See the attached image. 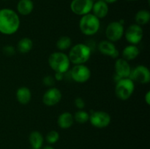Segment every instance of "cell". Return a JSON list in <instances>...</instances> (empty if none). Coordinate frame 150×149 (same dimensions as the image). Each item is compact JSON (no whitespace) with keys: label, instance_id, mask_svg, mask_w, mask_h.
<instances>
[{"label":"cell","instance_id":"30bf717a","mask_svg":"<svg viewBox=\"0 0 150 149\" xmlns=\"http://www.w3.org/2000/svg\"><path fill=\"white\" fill-rule=\"evenodd\" d=\"M129 78L133 82L141 83V84H147L150 81V72L148 67L144 65L136 66L132 69Z\"/></svg>","mask_w":150,"mask_h":149},{"label":"cell","instance_id":"4fadbf2b","mask_svg":"<svg viewBox=\"0 0 150 149\" xmlns=\"http://www.w3.org/2000/svg\"><path fill=\"white\" fill-rule=\"evenodd\" d=\"M98 48L100 53L111 57L112 58H118L120 56L119 50L115 46L114 42L108 39L100 41L98 44Z\"/></svg>","mask_w":150,"mask_h":149},{"label":"cell","instance_id":"ffe728a7","mask_svg":"<svg viewBox=\"0 0 150 149\" xmlns=\"http://www.w3.org/2000/svg\"><path fill=\"white\" fill-rule=\"evenodd\" d=\"M140 53V50L136 45H129L126 46L122 52V58L125 59L126 61H132L138 57Z\"/></svg>","mask_w":150,"mask_h":149},{"label":"cell","instance_id":"7402d4cb","mask_svg":"<svg viewBox=\"0 0 150 149\" xmlns=\"http://www.w3.org/2000/svg\"><path fill=\"white\" fill-rule=\"evenodd\" d=\"M150 20V13L146 10H140L135 15V21L139 26L147 24Z\"/></svg>","mask_w":150,"mask_h":149},{"label":"cell","instance_id":"5b68a950","mask_svg":"<svg viewBox=\"0 0 150 149\" xmlns=\"http://www.w3.org/2000/svg\"><path fill=\"white\" fill-rule=\"evenodd\" d=\"M135 90V83L129 77L122 78L116 83L115 94L120 100L125 101L133 95Z\"/></svg>","mask_w":150,"mask_h":149},{"label":"cell","instance_id":"e0dca14e","mask_svg":"<svg viewBox=\"0 0 150 149\" xmlns=\"http://www.w3.org/2000/svg\"><path fill=\"white\" fill-rule=\"evenodd\" d=\"M16 99L21 105H27L32 99V92L29 88L21 86L18 88L16 93Z\"/></svg>","mask_w":150,"mask_h":149},{"label":"cell","instance_id":"836d02e7","mask_svg":"<svg viewBox=\"0 0 150 149\" xmlns=\"http://www.w3.org/2000/svg\"><path fill=\"white\" fill-rule=\"evenodd\" d=\"M91 1H93V2H95V1H98V0H91Z\"/></svg>","mask_w":150,"mask_h":149},{"label":"cell","instance_id":"83f0119b","mask_svg":"<svg viewBox=\"0 0 150 149\" xmlns=\"http://www.w3.org/2000/svg\"><path fill=\"white\" fill-rule=\"evenodd\" d=\"M74 104L79 110H83L85 108V102L81 97H76L74 100Z\"/></svg>","mask_w":150,"mask_h":149},{"label":"cell","instance_id":"4dcf8cb0","mask_svg":"<svg viewBox=\"0 0 150 149\" xmlns=\"http://www.w3.org/2000/svg\"><path fill=\"white\" fill-rule=\"evenodd\" d=\"M105 2H106L108 4H114V3H115L116 1H117L118 0H103Z\"/></svg>","mask_w":150,"mask_h":149},{"label":"cell","instance_id":"44dd1931","mask_svg":"<svg viewBox=\"0 0 150 149\" xmlns=\"http://www.w3.org/2000/svg\"><path fill=\"white\" fill-rule=\"evenodd\" d=\"M32 48H33V42L29 37L21 38L17 44V51L20 53H27L30 52Z\"/></svg>","mask_w":150,"mask_h":149},{"label":"cell","instance_id":"cb8c5ba5","mask_svg":"<svg viewBox=\"0 0 150 149\" xmlns=\"http://www.w3.org/2000/svg\"><path fill=\"white\" fill-rule=\"evenodd\" d=\"M73 118H74V121H76L78 124H86L89 120V113L83 110H79L75 112Z\"/></svg>","mask_w":150,"mask_h":149},{"label":"cell","instance_id":"5bb4252c","mask_svg":"<svg viewBox=\"0 0 150 149\" xmlns=\"http://www.w3.org/2000/svg\"><path fill=\"white\" fill-rule=\"evenodd\" d=\"M115 74L121 78H127L130 77L132 68L128 61L122 58H118L114 64Z\"/></svg>","mask_w":150,"mask_h":149},{"label":"cell","instance_id":"7c38bea8","mask_svg":"<svg viewBox=\"0 0 150 149\" xmlns=\"http://www.w3.org/2000/svg\"><path fill=\"white\" fill-rule=\"evenodd\" d=\"M62 98L61 91L56 87L49 88L42 96V102L48 107H53L59 103Z\"/></svg>","mask_w":150,"mask_h":149},{"label":"cell","instance_id":"8fae6325","mask_svg":"<svg viewBox=\"0 0 150 149\" xmlns=\"http://www.w3.org/2000/svg\"><path fill=\"white\" fill-rule=\"evenodd\" d=\"M93 3L91 0H73L70 3V10L74 14L83 16L92 12Z\"/></svg>","mask_w":150,"mask_h":149},{"label":"cell","instance_id":"d6986e66","mask_svg":"<svg viewBox=\"0 0 150 149\" xmlns=\"http://www.w3.org/2000/svg\"><path fill=\"white\" fill-rule=\"evenodd\" d=\"M29 141L31 149H41L44 143V137L39 131H32L29 134Z\"/></svg>","mask_w":150,"mask_h":149},{"label":"cell","instance_id":"ac0fdd59","mask_svg":"<svg viewBox=\"0 0 150 149\" xmlns=\"http://www.w3.org/2000/svg\"><path fill=\"white\" fill-rule=\"evenodd\" d=\"M16 8L18 14L23 16L29 15L34 10V2L32 0H19Z\"/></svg>","mask_w":150,"mask_h":149},{"label":"cell","instance_id":"9a60e30c","mask_svg":"<svg viewBox=\"0 0 150 149\" xmlns=\"http://www.w3.org/2000/svg\"><path fill=\"white\" fill-rule=\"evenodd\" d=\"M92 11V14L99 19L104 18L105 17H106L109 12L108 4L105 2L103 0H98L93 3Z\"/></svg>","mask_w":150,"mask_h":149},{"label":"cell","instance_id":"277c9868","mask_svg":"<svg viewBox=\"0 0 150 149\" xmlns=\"http://www.w3.org/2000/svg\"><path fill=\"white\" fill-rule=\"evenodd\" d=\"M100 27V19L92 13H88L81 16L79 20V29L86 36H92L97 34Z\"/></svg>","mask_w":150,"mask_h":149},{"label":"cell","instance_id":"52a82bcc","mask_svg":"<svg viewBox=\"0 0 150 149\" xmlns=\"http://www.w3.org/2000/svg\"><path fill=\"white\" fill-rule=\"evenodd\" d=\"M70 75L72 80L76 83H83L91 77V71L85 64H76L70 70Z\"/></svg>","mask_w":150,"mask_h":149},{"label":"cell","instance_id":"9c48e42d","mask_svg":"<svg viewBox=\"0 0 150 149\" xmlns=\"http://www.w3.org/2000/svg\"><path fill=\"white\" fill-rule=\"evenodd\" d=\"M124 36L130 45H138L140 43L144 37V30L139 25L131 24L125 31Z\"/></svg>","mask_w":150,"mask_h":149},{"label":"cell","instance_id":"ba28073f","mask_svg":"<svg viewBox=\"0 0 150 149\" xmlns=\"http://www.w3.org/2000/svg\"><path fill=\"white\" fill-rule=\"evenodd\" d=\"M89 121L94 127L98 129H103L111 124V115L105 111H93L89 114Z\"/></svg>","mask_w":150,"mask_h":149},{"label":"cell","instance_id":"3957f363","mask_svg":"<svg viewBox=\"0 0 150 149\" xmlns=\"http://www.w3.org/2000/svg\"><path fill=\"white\" fill-rule=\"evenodd\" d=\"M48 65L55 72H61L65 74L70 67V61L68 55L62 51L52 53L48 57Z\"/></svg>","mask_w":150,"mask_h":149},{"label":"cell","instance_id":"f1b7e54d","mask_svg":"<svg viewBox=\"0 0 150 149\" xmlns=\"http://www.w3.org/2000/svg\"><path fill=\"white\" fill-rule=\"evenodd\" d=\"M64 73L61 72H55V74H54V77L55 79V80H57V81H61V80H63L64 78Z\"/></svg>","mask_w":150,"mask_h":149},{"label":"cell","instance_id":"f546056e","mask_svg":"<svg viewBox=\"0 0 150 149\" xmlns=\"http://www.w3.org/2000/svg\"><path fill=\"white\" fill-rule=\"evenodd\" d=\"M144 99H145V102H146L148 105H150V91H148L146 92V94H145Z\"/></svg>","mask_w":150,"mask_h":149},{"label":"cell","instance_id":"484cf974","mask_svg":"<svg viewBox=\"0 0 150 149\" xmlns=\"http://www.w3.org/2000/svg\"><path fill=\"white\" fill-rule=\"evenodd\" d=\"M2 53L7 57H11L16 53V48L11 45H6L3 47Z\"/></svg>","mask_w":150,"mask_h":149},{"label":"cell","instance_id":"1f68e13d","mask_svg":"<svg viewBox=\"0 0 150 149\" xmlns=\"http://www.w3.org/2000/svg\"><path fill=\"white\" fill-rule=\"evenodd\" d=\"M41 149H55V148H53L52 146H51V145H46V146H45V147H42Z\"/></svg>","mask_w":150,"mask_h":149},{"label":"cell","instance_id":"603a6c76","mask_svg":"<svg viewBox=\"0 0 150 149\" xmlns=\"http://www.w3.org/2000/svg\"><path fill=\"white\" fill-rule=\"evenodd\" d=\"M57 49L59 51H64L69 49L72 47V39L68 36H62L60 37L57 41L56 43Z\"/></svg>","mask_w":150,"mask_h":149},{"label":"cell","instance_id":"2e32d148","mask_svg":"<svg viewBox=\"0 0 150 149\" xmlns=\"http://www.w3.org/2000/svg\"><path fill=\"white\" fill-rule=\"evenodd\" d=\"M74 124L73 115L70 112H64L59 115L57 118V124L62 129L70 128Z\"/></svg>","mask_w":150,"mask_h":149},{"label":"cell","instance_id":"d4e9b609","mask_svg":"<svg viewBox=\"0 0 150 149\" xmlns=\"http://www.w3.org/2000/svg\"><path fill=\"white\" fill-rule=\"evenodd\" d=\"M59 134L56 130H51L48 131L45 136V140L50 145L55 144L59 141Z\"/></svg>","mask_w":150,"mask_h":149},{"label":"cell","instance_id":"4316f807","mask_svg":"<svg viewBox=\"0 0 150 149\" xmlns=\"http://www.w3.org/2000/svg\"><path fill=\"white\" fill-rule=\"evenodd\" d=\"M55 79L51 75H46L42 79V83H43V85L48 88L54 87V84H55Z\"/></svg>","mask_w":150,"mask_h":149},{"label":"cell","instance_id":"d6a6232c","mask_svg":"<svg viewBox=\"0 0 150 149\" xmlns=\"http://www.w3.org/2000/svg\"><path fill=\"white\" fill-rule=\"evenodd\" d=\"M126 1H138V0H126Z\"/></svg>","mask_w":150,"mask_h":149},{"label":"cell","instance_id":"7a4b0ae2","mask_svg":"<svg viewBox=\"0 0 150 149\" xmlns=\"http://www.w3.org/2000/svg\"><path fill=\"white\" fill-rule=\"evenodd\" d=\"M92 50L86 43H78L71 47L68 57L70 63L74 65L85 64L90 58Z\"/></svg>","mask_w":150,"mask_h":149},{"label":"cell","instance_id":"6da1fadb","mask_svg":"<svg viewBox=\"0 0 150 149\" xmlns=\"http://www.w3.org/2000/svg\"><path fill=\"white\" fill-rule=\"evenodd\" d=\"M20 25V18L15 10L10 8L0 10V33L4 35L14 34Z\"/></svg>","mask_w":150,"mask_h":149},{"label":"cell","instance_id":"8992f818","mask_svg":"<svg viewBox=\"0 0 150 149\" xmlns=\"http://www.w3.org/2000/svg\"><path fill=\"white\" fill-rule=\"evenodd\" d=\"M125 28L122 22L112 21L105 29V37L107 39L112 42H118L124 36Z\"/></svg>","mask_w":150,"mask_h":149}]
</instances>
